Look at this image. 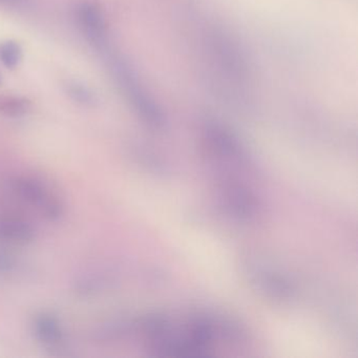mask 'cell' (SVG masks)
<instances>
[{"instance_id": "cell-1", "label": "cell", "mask_w": 358, "mask_h": 358, "mask_svg": "<svg viewBox=\"0 0 358 358\" xmlns=\"http://www.w3.org/2000/svg\"><path fill=\"white\" fill-rule=\"evenodd\" d=\"M14 192L20 200L48 220H58L64 214L62 199L48 183L33 176H20L13 181Z\"/></svg>"}, {"instance_id": "cell-2", "label": "cell", "mask_w": 358, "mask_h": 358, "mask_svg": "<svg viewBox=\"0 0 358 358\" xmlns=\"http://www.w3.org/2000/svg\"><path fill=\"white\" fill-rule=\"evenodd\" d=\"M112 72L117 84L135 109V112L140 115L141 118L151 126H161V116L153 102L147 99V94L138 82L131 68L122 60L114 59L112 62Z\"/></svg>"}, {"instance_id": "cell-3", "label": "cell", "mask_w": 358, "mask_h": 358, "mask_svg": "<svg viewBox=\"0 0 358 358\" xmlns=\"http://www.w3.org/2000/svg\"><path fill=\"white\" fill-rule=\"evenodd\" d=\"M74 19L80 33L96 50L106 48L109 31L100 8L92 1H81L74 9Z\"/></svg>"}, {"instance_id": "cell-4", "label": "cell", "mask_w": 358, "mask_h": 358, "mask_svg": "<svg viewBox=\"0 0 358 358\" xmlns=\"http://www.w3.org/2000/svg\"><path fill=\"white\" fill-rule=\"evenodd\" d=\"M33 331L36 339L44 347L55 349L64 341V332L59 319L50 313L42 312L36 315L33 321Z\"/></svg>"}, {"instance_id": "cell-5", "label": "cell", "mask_w": 358, "mask_h": 358, "mask_svg": "<svg viewBox=\"0 0 358 358\" xmlns=\"http://www.w3.org/2000/svg\"><path fill=\"white\" fill-rule=\"evenodd\" d=\"M258 288L273 299H286L291 296L292 288L280 274L264 267L254 266L250 271Z\"/></svg>"}, {"instance_id": "cell-6", "label": "cell", "mask_w": 358, "mask_h": 358, "mask_svg": "<svg viewBox=\"0 0 358 358\" xmlns=\"http://www.w3.org/2000/svg\"><path fill=\"white\" fill-rule=\"evenodd\" d=\"M35 238V230L29 222L14 216H0V241L9 244L24 245Z\"/></svg>"}, {"instance_id": "cell-7", "label": "cell", "mask_w": 358, "mask_h": 358, "mask_svg": "<svg viewBox=\"0 0 358 358\" xmlns=\"http://www.w3.org/2000/svg\"><path fill=\"white\" fill-rule=\"evenodd\" d=\"M64 88L68 98L77 104L91 107L97 103L96 94L86 84H80L78 81H68Z\"/></svg>"}, {"instance_id": "cell-8", "label": "cell", "mask_w": 358, "mask_h": 358, "mask_svg": "<svg viewBox=\"0 0 358 358\" xmlns=\"http://www.w3.org/2000/svg\"><path fill=\"white\" fill-rule=\"evenodd\" d=\"M22 50L17 42L8 40L0 44V64L8 70L17 68L21 62Z\"/></svg>"}, {"instance_id": "cell-9", "label": "cell", "mask_w": 358, "mask_h": 358, "mask_svg": "<svg viewBox=\"0 0 358 358\" xmlns=\"http://www.w3.org/2000/svg\"><path fill=\"white\" fill-rule=\"evenodd\" d=\"M29 109V103L17 97H6L0 99V112L11 117H19Z\"/></svg>"}, {"instance_id": "cell-10", "label": "cell", "mask_w": 358, "mask_h": 358, "mask_svg": "<svg viewBox=\"0 0 358 358\" xmlns=\"http://www.w3.org/2000/svg\"><path fill=\"white\" fill-rule=\"evenodd\" d=\"M0 7L13 10H24L31 7V0H0Z\"/></svg>"}, {"instance_id": "cell-11", "label": "cell", "mask_w": 358, "mask_h": 358, "mask_svg": "<svg viewBox=\"0 0 358 358\" xmlns=\"http://www.w3.org/2000/svg\"><path fill=\"white\" fill-rule=\"evenodd\" d=\"M14 262L11 256L0 252V272L9 271L13 267Z\"/></svg>"}]
</instances>
